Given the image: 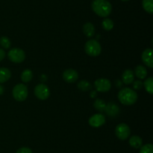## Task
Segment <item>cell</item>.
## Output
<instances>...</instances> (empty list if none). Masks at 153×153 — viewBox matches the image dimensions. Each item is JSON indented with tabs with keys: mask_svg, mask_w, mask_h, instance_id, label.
<instances>
[{
	"mask_svg": "<svg viewBox=\"0 0 153 153\" xmlns=\"http://www.w3.org/2000/svg\"><path fill=\"white\" fill-rule=\"evenodd\" d=\"M93 10L98 16L106 17L111 13L112 6L107 0H94L91 4Z\"/></svg>",
	"mask_w": 153,
	"mask_h": 153,
	"instance_id": "6da1fadb",
	"label": "cell"
},
{
	"mask_svg": "<svg viewBox=\"0 0 153 153\" xmlns=\"http://www.w3.org/2000/svg\"><path fill=\"white\" fill-rule=\"evenodd\" d=\"M117 97L123 105H132L137 101V94L134 90L129 88H123L118 92Z\"/></svg>",
	"mask_w": 153,
	"mask_h": 153,
	"instance_id": "7a4b0ae2",
	"label": "cell"
},
{
	"mask_svg": "<svg viewBox=\"0 0 153 153\" xmlns=\"http://www.w3.org/2000/svg\"><path fill=\"white\" fill-rule=\"evenodd\" d=\"M85 50L88 55L91 56H97L101 53L102 46L97 40L91 39L86 42L85 45Z\"/></svg>",
	"mask_w": 153,
	"mask_h": 153,
	"instance_id": "3957f363",
	"label": "cell"
},
{
	"mask_svg": "<svg viewBox=\"0 0 153 153\" xmlns=\"http://www.w3.org/2000/svg\"><path fill=\"white\" fill-rule=\"evenodd\" d=\"M12 92L14 99L17 101H23L28 97V88L23 83H19L15 86Z\"/></svg>",
	"mask_w": 153,
	"mask_h": 153,
	"instance_id": "277c9868",
	"label": "cell"
},
{
	"mask_svg": "<svg viewBox=\"0 0 153 153\" xmlns=\"http://www.w3.org/2000/svg\"><path fill=\"white\" fill-rule=\"evenodd\" d=\"M7 57L14 63H21L25 60V53L20 48H13L7 52Z\"/></svg>",
	"mask_w": 153,
	"mask_h": 153,
	"instance_id": "5b68a950",
	"label": "cell"
},
{
	"mask_svg": "<svg viewBox=\"0 0 153 153\" xmlns=\"http://www.w3.org/2000/svg\"><path fill=\"white\" fill-rule=\"evenodd\" d=\"M131 130L128 124L126 123H120L115 128V134L121 140H125L129 136Z\"/></svg>",
	"mask_w": 153,
	"mask_h": 153,
	"instance_id": "8992f818",
	"label": "cell"
},
{
	"mask_svg": "<svg viewBox=\"0 0 153 153\" xmlns=\"http://www.w3.org/2000/svg\"><path fill=\"white\" fill-rule=\"evenodd\" d=\"M34 94L40 100H46L49 97L50 90L46 85L40 83L36 86L34 88Z\"/></svg>",
	"mask_w": 153,
	"mask_h": 153,
	"instance_id": "52a82bcc",
	"label": "cell"
},
{
	"mask_svg": "<svg viewBox=\"0 0 153 153\" xmlns=\"http://www.w3.org/2000/svg\"><path fill=\"white\" fill-rule=\"evenodd\" d=\"M94 86L97 91L100 92H106L111 89V83L109 80L105 79V78H100L94 82Z\"/></svg>",
	"mask_w": 153,
	"mask_h": 153,
	"instance_id": "ba28073f",
	"label": "cell"
},
{
	"mask_svg": "<svg viewBox=\"0 0 153 153\" xmlns=\"http://www.w3.org/2000/svg\"><path fill=\"white\" fill-rule=\"evenodd\" d=\"M88 122H89V124L91 127H101L102 125H103V124L105 123V116L102 113L95 114V115L92 116L89 118Z\"/></svg>",
	"mask_w": 153,
	"mask_h": 153,
	"instance_id": "9c48e42d",
	"label": "cell"
},
{
	"mask_svg": "<svg viewBox=\"0 0 153 153\" xmlns=\"http://www.w3.org/2000/svg\"><path fill=\"white\" fill-rule=\"evenodd\" d=\"M63 79L67 82L73 83L79 79V74L74 69H67L63 73Z\"/></svg>",
	"mask_w": 153,
	"mask_h": 153,
	"instance_id": "30bf717a",
	"label": "cell"
},
{
	"mask_svg": "<svg viewBox=\"0 0 153 153\" xmlns=\"http://www.w3.org/2000/svg\"><path fill=\"white\" fill-rule=\"evenodd\" d=\"M152 52L153 50L151 48H147L143 52L141 56L142 60L143 63L148 66L149 68H152L153 67V60H152Z\"/></svg>",
	"mask_w": 153,
	"mask_h": 153,
	"instance_id": "8fae6325",
	"label": "cell"
},
{
	"mask_svg": "<svg viewBox=\"0 0 153 153\" xmlns=\"http://www.w3.org/2000/svg\"><path fill=\"white\" fill-rule=\"evenodd\" d=\"M105 111L108 116H109L111 117H114L119 114L120 108L118 106V105H117L115 103L110 102L108 104H106Z\"/></svg>",
	"mask_w": 153,
	"mask_h": 153,
	"instance_id": "7c38bea8",
	"label": "cell"
},
{
	"mask_svg": "<svg viewBox=\"0 0 153 153\" xmlns=\"http://www.w3.org/2000/svg\"><path fill=\"white\" fill-rule=\"evenodd\" d=\"M123 82L125 84H130L133 82L134 80V74L131 69H126L125 71L123 72L122 75Z\"/></svg>",
	"mask_w": 153,
	"mask_h": 153,
	"instance_id": "4fadbf2b",
	"label": "cell"
},
{
	"mask_svg": "<svg viewBox=\"0 0 153 153\" xmlns=\"http://www.w3.org/2000/svg\"><path fill=\"white\" fill-rule=\"evenodd\" d=\"M11 76V72L7 68H0V83L8 80Z\"/></svg>",
	"mask_w": 153,
	"mask_h": 153,
	"instance_id": "5bb4252c",
	"label": "cell"
},
{
	"mask_svg": "<svg viewBox=\"0 0 153 153\" xmlns=\"http://www.w3.org/2000/svg\"><path fill=\"white\" fill-rule=\"evenodd\" d=\"M83 32L87 37L91 38L95 34V27L91 22H86L83 26Z\"/></svg>",
	"mask_w": 153,
	"mask_h": 153,
	"instance_id": "9a60e30c",
	"label": "cell"
},
{
	"mask_svg": "<svg viewBox=\"0 0 153 153\" xmlns=\"http://www.w3.org/2000/svg\"><path fill=\"white\" fill-rule=\"evenodd\" d=\"M143 140L141 138L137 135L131 136L129 139V145L134 148H140L142 146Z\"/></svg>",
	"mask_w": 153,
	"mask_h": 153,
	"instance_id": "2e32d148",
	"label": "cell"
},
{
	"mask_svg": "<svg viewBox=\"0 0 153 153\" xmlns=\"http://www.w3.org/2000/svg\"><path fill=\"white\" fill-rule=\"evenodd\" d=\"M135 74L137 78L140 80H143L146 78V76H147V70L146 68L143 65H137L135 68V70H134V73Z\"/></svg>",
	"mask_w": 153,
	"mask_h": 153,
	"instance_id": "e0dca14e",
	"label": "cell"
},
{
	"mask_svg": "<svg viewBox=\"0 0 153 153\" xmlns=\"http://www.w3.org/2000/svg\"><path fill=\"white\" fill-rule=\"evenodd\" d=\"M33 72L30 69H25L21 74V80L23 82H28L32 80Z\"/></svg>",
	"mask_w": 153,
	"mask_h": 153,
	"instance_id": "ac0fdd59",
	"label": "cell"
},
{
	"mask_svg": "<svg viewBox=\"0 0 153 153\" xmlns=\"http://www.w3.org/2000/svg\"><path fill=\"white\" fill-rule=\"evenodd\" d=\"M142 5L146 12L150 14L153 13V0H143Z\"/></svg>",
	"mask_w": 153,
	"mask_h": 153,
	"instance_id": "d6986e66",
	"label": "cell"
},
{
	"mask_svg": "<svg viewBox=\"0 0 153 153\" xmlns=\"http://www.w3.org/2000/svg\"><path fill=\"white\" fill-rule=\"evenodd\" d=\"M78 88L80 90H82V91L86 92L92 88V85H91V83L90 82L83 80H81L78 83Z\"/></svg>",
	"mask_w": 153,
	"mask_h": 153,
	"instance_id": "ffe728a7",
	"label": "cell"
},
{
	"mask_svg": "<svg viewBox=\"0 0 153 153\" xmlns=\"http://www.w3.org/2000/svg\"><path fill=\"white\" fill-rule=\"evenodd\" d=\"M143 86L145 87V89L147 92L148 93H149L150 94H153V78L152 77H149L145 80V82H143Z\"/></svg>",
	"mask_w": 153,
	"mask_h": 153,
	"instance_id": "44dd1931",
	"label": "cell"
},
{
	"mask_svg": "<svg viewBox=\"0 0 153 153\" xmlns=\"http://www.w3.org/2000/svg\"><path fill=\"white\" fill-rule=\"evenodd\" d=\"M94 106L96 108V110L100 111V112H103V111H105V109L106 104L102 99H97L94 103Z\"/></svg>",
	"mask_w": 153,
	"mask_h": 153,
	"instance_id": "7402d4cb",
	"label": "cell"
},
{
	"mask_svg": "<svg viewBox=\"0 0 153 153\" xmlns=\"http://www.w3.org/2000/svg\"><path fill=\"white\" fill-rule=\"evenodd\" d=\"M102 25L103 28L106 31H110L114 28V22L111 19H108V18H105L102 21Z\"/></svg>",
	"mask_w": 153,
	"mask_h": 153,
	"instance_id": "603a6c76",
	"label": "cell"
},
{
	"mask_svg": "<svg viewBox=\"0 0 153 153\" xmlns=\"http://www.w3.org/2000/svg\"><path fill=\"white\" fill-rule=\"evenodd\" d=\"M0 45L4 49H9L10 45H11V43H10V40L8 38L6 37V36H2L0 38Z\"/></svg>",
	"mask_w": 153,
	"mask_h": 153,
	"instance_id": "cb8c5ba5",
	"label": "cell"
},
{
	"mask_svg": "<svg viewBox=\"0 0 153 153\" xmlns=\"http://www.w3.org/2000/svg\"><path fill=\"white\" fill-rule=\"evenodd\" d=\"M139 153H153V146L149 143L142 146Z\"/></svg>",
	"mask_w": 153,
	"mask_h": 153,
	"instance_id": "d4e9b609",
	"label": "cell"
},
{
	"mask_svg": "<svg viewBox=\"0 0 153 153\" xmlns=\"http://www.w3.org/2000/svg\"><path fill=\"white\" fill-rule=\"evenodd\" d=\"M143 86V82L141 80H135L133 81V88L135 90H139Z\"/></svg>",
	"mask_w": 153,
	"mask_h": 153,
	"instance_id": "484cf974",
	"label": "cell"
},
{
	"mask_svg": "<svg viewBox=\"0 0 153 153\" xmlns=\"http://www.w3.org/2000/svg\"><path fill=\"white\" fill-rule=\"evenodd\" d=\"M16 153H32L31 148H28V147H22V148H19Z\"/></svg>",
	"mask_w": 153,
	"mask_h": 153,
	"instance_id": "4316f807",
	"label": "cell"
},
{
	"mask_svg": "<svg viewBox=\"0 0 153 153\" xmlns=\"http://www.w3.org/2000/svg\"><path fill=\"white\" fill-rule=\"evenodd\" d=\"M4 57H5V52H4V50L0 48V62L2 61Z\"/></svg>",
	"mask_w": 153,
	"mask_h": 153,
	"instance_id": "83f0119b",
	"label": "cell"
},
{
	"mask_svg": "<svg viewBox=\"0 0 153 153\" xmlns=\"http://www.w3.org/2000/svg\"><path fill=\"white\" fill-rule=\"evenodd\" d=\"M97 96V92L96 91H92L91 93V98H95Z\"/></svg>",
	"mask_w": 153,
	"mask_h": 153,
	"instance_id": "f1b7e54d",
	"label": "cell"
},
{
	"mask_svg": "<svg viewBox=\"0 0 153 153\" xmlns=\"http://www.w3.org/2000/svg\"><path fill=\"white\" fill-rule=\"evenodd\" d=\"M3 92H4V88H3L2 86L0 85V95H1Z\"/></svg>",
	"mask_w": 153,
	"mask_h": 153,
	"instance_id": "f546056e",
	"label": "cell"
},
{
	"mask_svg": "<svg viewBox=\"0 0 153 153\" xmlns=\"http://www.w3.org/2000/svg\"><path fill=\"white\" fill-rule=\"evenodd\" d=\"M122 1H123V2H126V1H129V0H122Z\"/></svg>",
	"mask_w": 153,
	"mask_h": 153,
	"instance_id": "4dcf8cb0",
	"label": "cell"
}]
</instances>
